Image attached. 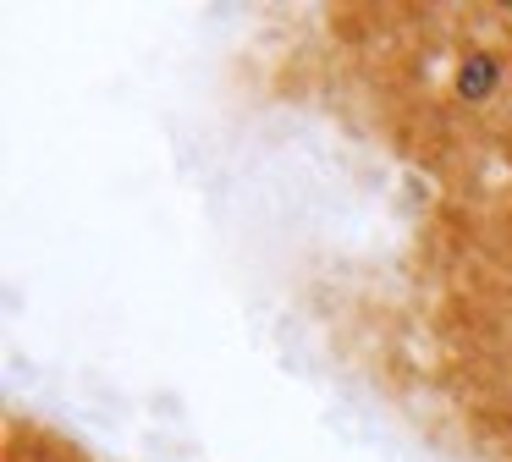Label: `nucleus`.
Returning a JSON list of instances; mask_svg holds the SVG:
<instances>
[{
  "mask_svg": "<svg viewBox=\"0 0 512 462\" xmlns=\"http://www.w3.org/2000/svg\"><path fill=\"white\" fill-rule=\"evenodd\" d=\"M496 77H501L496 55L474 50V55H468L463 66H457V94H463L468 105H479V99H490V94H496Z\"/></svg>",
  "mask_w": 512,
  "mask_h": 462,
  "instance_id": "obj_1",
  "label": "nucleus"
}]
</instances>
